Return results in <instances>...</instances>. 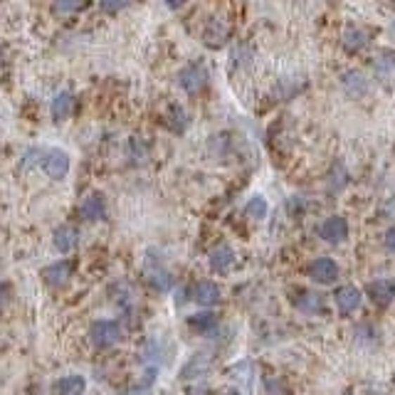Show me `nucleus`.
Listing matches in <instances>:
<instances>
[{
  "label": "nucleus",
  "instance_id": "1",
  "mask_svg": "<svg viewBox=\"0 0 395 395\" xmlns=\"http://www.w3.org/2000/svg\"><path fill=\"white\" fill-rule=\"evenodd\" d=\"M124 329L119 321L114 319H99L94 321V324L89 326V339L94 346H112L117 344L119 339H122Z\"/></svg>",
  "mask_w": 395,
  "mask_h": 395
},
{
  "label": "nucleus",
  "instance_id": "2",
  "mask_svg": "<svg viewBox=\"0 0 395 395\" xmlns=\"http://www.w3.org/2000/svg\"><path fill=\"white\" fill-rule=\"evenodd\" d=\"M42 171L52 178V181H62L70 171V156L60 148H42Z\"/></svg>",
  "mask_w": 395,
  "mask_h": 395
},
{
  "label": "nucleus",
  "instance_id": "3",
  "mask_svg": "<svg viewBox=\"0 0 395 395\" xmlns=\"http://www.w3.org/2000/svg\"><path fill=\"white\" fill-rule=\"evenodd\" d=\"M205 82H208V70H205L200 62L186 65L181 72H178V84H181L188 94H195L198 89H203Z\"/></svg>",
  "mask_w": 395,
  "mask_h": 395
},
{
  "label": "nucleus",
  "instance_id": "4",
  "mask_svg": "<svg viewBox=\"0 0 395 395\" xmlns=\"http://www.w3.org/2000/svg\"><path fill=\"white\" fill-rule=\"evenodd\" d=\"M210 368H213V358H210V354H203V351H200V354H195L181 368V378L183 380H200L203 375L210 373Z\"/></svg>",
  "mask_w": 395,
  "mask_h": 395
},
{
  "label": "nucleus",
  "instance_id": "5",
  "mask_svg": "<svg viewBox=\"0 0 395 395\" xmlns=\"http://www.w3.org/2000/svg\"><path fill=\"white\" fill-rule=\"evenodd\" d=\"M309 277L319 284H334L336 279H339V264H336L331 257H319L311 262Z\"/></svg>",
  "mask_w": 395,
  "mask_h": 395
},
{
  "label": "nucleus",
  "instance_id": "6",
  "mask_svg": "<svg viewBox=\"0 0 395 395\" xmlns=\"http://www.w3.org/2000/svg\"><path fill=\"white\" fill-rule=\"evenodd\" d=\"M346 235H349V223H346V218H341V215H331V218L324 220L319 228V238L331 245L346 240Z\"/></svg>",
  "mask_w": 395,
  "mask_h": 395
},
{
  "label": "nucleus",
  "instance_id": "7",
  "mask_svg": "<svg viewBox=\"0 0 395 395\" xmlns=\"http://www.w3.org/2000/svg\"><path fill=\"white\" fill-rule=\"evenodd\" d=\"M370 302H375L378 306H388L395 299V279H375L365 287Z\"/></svg>",
  "mask_w": 395,
  "mask_h": 395
},
{
  "label": "nucleus",
  "instance_id": "8",
  "mask_svg": "<svg viewBox=\"0 0 395 395\" xmlns=\"http://www.w3.org/2000/svg\"><path fill=\"white\" fill-rule=\"evenodd\" d=\"M104 213H107V203H104V195H99V193H91V195H86L84 200H82V205H79L82 220L94 223V220H102Z\"/></svg>",
  "mask_w": 395,
  "mask_h": 395
},
{
  "label": "nucleus",
  "instance_id": "9",
  "mask_svg": "<svg viewBox=\"0 0 395 395\" xmlns=\"http://www.w3.org/2000/svg\"><path fill=\"white\" fill-rule=\"evenodd\" d=\"M334 302H336V309L341 311V314H354L356 309L361 306V292L356 287H339L334 294Z\"/></svg>",
  "mask_w": 395,
  "mask_h": 395
},
{
  "label": "nucleus",
  "instance_id": "10",
  "mask_svg": "<svg viewBox=\"0 0 395 395\" xmlns=\"http://www.w3.org/2000/svg\"><path fill=\"white\" fill-rule=\"evenodd\" d=\"M143 274H146V279L158 289V292H168V289H173V277H171V272L163 267V264L146 262V267H143Z\"/></svg>",
  "mask_w": 395,
  "mask_h": 395
},
{
  "label": "nucleus",
  "instance_id": "11",
  "mask_svg": "<svg viewBox=\"0 0 395 395\" xmlns=\"http://www.w3.org/2000/svg\"><path fill=\"white\" fill-rule=\"evenodd\" d=\"M230 25L223 20H210V25L205 27L203 37H205V45L208 47H223L225 42L230 40Z\"/></svg>",
  "mask_w": 395,
  "mask_h": 395
},
{
  "label": "nucleus",
  "instance_id": "12",
  "mask_svg": "<svg viewBox=\"0 0 395 395\" xmlns=\"http://www.w3.org/2000/svg\"><path fill=\"white\" fill-rule=\"evenodd\" d=\"M52 242H55V247L60 250V252H70V250H75V245L79 242V233H77L75 225H60V228L55 230V235H52Z\"/></svg>",
  "mask_w": 395,
  "mask_h": 395
},
{
  "label": "nucleus",
  "instance_id": "13",
  "mask_svg": "<svg viewBox=\"0 0 395 395\" xmlns=\"http://www.w3.org/2000/svg\"><path fill=\"white\" fill-rule=\"evenodd\" d=\"M233 262H235V252L230 245H220V247H215L213 252H210V267H213V272H218V274L230 272Z\"/></svg>",
  "mask_w": 395,
  "mask_h": 395
},
{
  "label": "nucleus",
  "instance_id": "14",
  "mask_svg": "<svg viewBox=\"0 0 395 395\" xmlns=\"http://www.w3.org/2000/svg\"><path fill=\"white\" fill-rule=\"evenodd\" d=\"M195 302L200 306H215L220 302V289L215 282L210 279H203V282H198L195 287Z\"/></svg>",
  "mask_w": 395,
  "mask_h": 395
},
{
  "label": "nucleus",
  "instance_id": "15",
  "mask_svg": "<svg viewBox=\"0 0 395 395\" xmlns=\"http://www.w3.org/2000/svg\"><path fill=\"white\" fill-rule=\"evenodd\" d=\"M72 107H75V96L70 94V91H60V94L52 99V119L55 122H62V119H67L72 114Z\"/></svg>",
  "mask_w": 395,
  "mask_h": 395
},
{
  "label": "nucleus",
  "instance_id": "16",
  "mask_svg": "<svg viewBox=\"0 0 395 395\" xmlns=\"http://www.w3.org/2000/svg\"><path fill=\"white\" fill-rule=\"evenodd\" d=\"M72 274V264L70 262H55L50 267L42 269V279L47 284H65Z\"/></svg>",
  "mask_w": 395,
  "mask_h": 395
},
{
  "label": "nucleus",
  "instance_id": "17",
  "mask_svg": "<svg viewBox=\"0 0 395 395\" xmlns=\"http://www.w3.org/2000/svg\"><path fill=\"white\" fill-rule=\"evenodd\" d=\"M188 326L193 331H198V334H208V331H213L218 326V316L213 311H200V314H193L188 319Z\"/></svg>",
  "mask_w": 395,
  "mask_h": 395
},
{
  "label": "nucleus",
  "instance_id": "18",
  "mask_svg": "<svg viewBox=\"0 0 395 395\" xmlns=\"http://www.w3.org/2000/svg\"><path fill=\"white\" fill-rule=\"evenodd\" d=\"M86 388V380L82 375H65L57 380V393L60 395H82Z\"/></svg>",
  "mask_w": 395,
  "mask_h": 395
},
{
  "label": "nucleus",
  "instance_id": "19",
  "mask_svg": "<svg viewBox=\"0 0 395 395\" xmlns=\"http://www.w3.org/2000/svg\"><path fill=\"white\" fill-rule=\"evenodd\" d=\"M344 89L349 91L351 96H361V94H365V89H368V82H365V77L361 75V72H346Z\"/></svg>",
  "mask_w": 395,
  "mask_h": 395
},
{
  "label": "nucleus",
  "instance_id": "20",
  "mask_svg": "<svg viewBox=\"0 0 395 395\" xmlns=\"http://www.w3.org/2000/svg\"><path fill=\"white\" fill-rule=\"evenodd\" d=\"M368 45V32L365 30H349L346 32V37H344V47L346 50H351V52H358V50H363V47Z\"/></svg>",
  "mask_w": 395,
  "mask_h": 395
},
{
  "label": "nucleus",
  "instance_id": "21",
  "mask_svg": "<svg viewBox=\"0 0 395 395\" xmlns=\"http://www.w3.org/2000/svg\"><path fill=\"white\" fill-rule=\"evenodd\" d=\"M267 210H269V205L262 195H252L247 200V205H245V213H247L252 220H262L264 215H267Z\"/></svg>",
  "mask_w": 395,
  "mask_h": 395
},
{
  "label": "nucleus",
  "instance_id": "22",
  "mask_svg": "<svg viewBox=\"0 0 395 395\" xmlns=\"http://www.w3.org/2000/svg\"><path fill=\"white\" fill-rule=\"evenodd\" d=\"M299 306L304 311H309V314H314V311L321 309V297H319V294H314V292H302Z\"/></svg>",
  "mask_w": 395,
  "mask_h": 395
},
{
  "label": "nucleus",
  "instance_id": "23",
  "mask_svg": "<svg viewBox=\"0 0 395 395\" xmlns=\"http://www.w3.org/2000/svg\"><path fill=\"white\" fill-rule=\"evenodd\" d=\"M82 6V0H55V11L57 13H72Z\"/></svg>",
  "mask_w": 395,
  "mask_h": 395
},
{
  "label": "nucleus",
  "instance_id": "24",
  "mask_svg": "<svg viewBox=\"0 0 395 395\" xmlns=\"http://www.w3.org/2000/svg\"><path fill=\"white\" fill-rule=\"evenodd\" d=\"M99 3H102V8L107 13H117V11H122V8L127 6L129 0H99Z\"/></svg>",
  "mask_w": 395,
  "mask_h": 395
},
{
  "label": "nucleus",
  "instance_id": "25",
  "mask_svg": "<svg viewBox=\"0 0 395 395\" xmlns=\"http://www.w3.org/2000/svg\"><path fill=\"white\" fill-rule=\"evenodd\" d=\"M383 242H385V250H388V252H393V254H395V225L388 230V233H385Z\"/></svg>",
  "mask_w": 395,
  "mask_h": 395
},
{
  "label": "nucleus",
  "instance_id": "26",
  "mask_svg": "<svg viewBox=\"0 0 395 395\" xmlns=\"http://www.w3.org/2000/svg\"><path fill=\"white\" fill-rule=\"evenodd\" d=\"M11 297V287L8 284H0V309L6 306V299Z\"/></svg>",
  "mask_w": 395,
  "mask_h": 395
},
{
  "label": "nucleus",
  "instance_id": "27",
  "mask_svg": "<svg viewBox=\"0 0 395 395\" xmlns=\"http://www.w3.org/2000/svg\"><path fill=\"white\" fill-rule=\"evenodd\" d=\"M166 3H168L171 8H181L183 3H186V0H166Z\"/></svg>",
  "mask_w": 395,
  "mask_h": 395
},
{
  "label": "nucleus",
  "instance_id": "28",
  "mask_svg": "<svg viewBox=\"0 0 395 395\" xmlns=\"http://www.w3.org/2000/svg\"><path fill=\"white\" fill-rule=\"evenodd\" d=\"M223 395H242V393H240V390H225Z\"/></svg>",
  "mask_w": 395,
  "mask_h": 395
}]
</instances>
